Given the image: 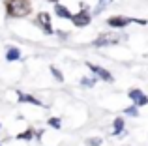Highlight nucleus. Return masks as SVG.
<instances>
[{"mask_svg":"<svg viewBox=\"0 0 148 146\" xmlns=\"http://www.w3.org/2000/svg\"><path fill=\"white\" fill-rule=\"evenodd\" d=\"M54 13H56L60 19H68V21H71V11H69L66 6H62V4H54Z\"/></svg>","mask_w":148,"mask_h":146,"instance_id":"obj_9","label":"nucleus"},{"mask_svg":"<svg viewBox=\"0 0 148 146\" xmlns=\"http://www.w3.org/2000/svg\"><path fill=\"white\" fill-rule=\"evenodd\" d=\"M49 126H51L53 129H60L62 120H60V118H49Z\"/></svg>","mask_w":148,"mask_h":146,"instance_id":"obj_15","label":"nucleus"},{"mask_svg":"<svg viewBox=\"0 0 148 146\" xmlns=\"http://www.w3.org/2000/svg\"><path fill=\"white\" fill-rule=\"evenodd\" d=\"M19 58H21V49L15 47V45H8L6 47V60L8 62H15Z\"/></svg>","mask_w":148,"mask_h":146,"instance_id":"obj_8","label":"nucleus"},{"mask_svg":"<svg viewBox=\"0 0 148 146\" xmlns=\"http://www.w3.org/2000/svg\"><path fill=\"white\" fill-rule=\"evenodd\" d=\"M124 113H126V114H130V116H139V109H137V107H127V109H124Z\"/></svg>","mask_w":148,"mask_h":146,"instance_id":"obj_17","label":"nucleus"},{"mask_svg":"<svg viewBox=\"0 0 148 146\" xmlns=\"http://www.w3.org/2000/svg\"><path fill=\"white\" fill-rule=\"evenodd\" d=\"M131 23H139V25H146L145 19H133V17H124V15H112L107 19V25L112 28H124V26L131 25Z\"/></svg>","mask_w":148,"mask_h":146,"instance_id":"obj_2","label":"nucleus"},{"mask_svg":"<svg viewBox=\"0 0 148 146\" xmlns=\"http://www.w3.org/2000/svg\"><path fill=\"white\" fill-rule=\"evenodd\" d=\"M49 2H56V4H58V0H49Z\"/></svg>","mask_w":148,"mask_h":146,"instance_id":"obj_19","label":"nucleus"},{"mask_svg":"<svg viewBox=\"0 0 148 146\" xmlns=\"http://www.w3.org/2000/svg\"><path fill=\"white\" fill-rule=\"evenodd\" d=\"M109 4H112V0H99V6L96 8V13H101V10H105Z\"/></svg>","mask_w":148,"mask_h":146,"instance_id":"obj_16","label":"nucleus"},{"mask_svg":"<svg viewBox=\"0 0 148 146\" xmlns=\"http://www.w3.org/2000/svg\"><path fill=\"white\" fill-rule=\"evenodd\" d=\"M101 143H103V141L98 139V137H92V139H88V141H86V144H88V146H99Z\"/></svg>","mask_w":148,"mask_h":146,"instance_id":"obj_18","label":"nucleus"},{"mask_svg":"<svg viewBox=\"0 0 148 146\" xmlns=\"http://www.w3.org/2000/svg\"><path fill=\"white\" fill-rule=\"evenodd\" d=\"M124 124H126V122L122 120V118H114V122H112V126H114V129H112V135H120V133L124 131Z\"/></svg>","mask_w":148,"mask_h":146,"instance_id":"obj_11","label":"nucleus"},{"mask_svg":"<svg viewBox=\"0 0 148 146\" xmlns=\"http://www.w3.org/2000/svg\"><path fill=\"white\" fill-rule=\"evenodd\" d=\"M127 98L133 101V105H135V107L148 105V96H146L143 90H139V88H131V90L127 92Z\"/></svg>","mask_w":148,"mask_h":146,"instance_id":"obj_5","label":"nucleus"},{"mask_svg":"<svg viewBox=\"0 0 148 146\" xmlns=\"http://www.w3.org/2000/svg\"><path fill=\"white\" fill-rule=\"evenodd\" d=\"M36 25L43 30L45 34H53V26H51V15L47 11H40L38 13V19H36Z\"/></svg>","mask_w":148,"mask_h":146,"instance_id":"obj_6","label":"nucleus"},{"mask_svg":"<svg viewBox=\"0 0 148 146\" xmlns=\"http://www.w3.org/2000/svg\"><path fill=\"white\" fill-rule=\"evenodd\" d=\"M4 6H6V13L15 19L28 17L32 13V2L30 0H6Z\"/></svg>","mask_w":148,"mask_h":146,"instance_id":"obj_1","label":"nucleus"},{"mask_svg":"<svg viewBox=\"0 0 148 146\" xmlns=\"http://www.w3.org/2000/svg\"><path fill=\"white\" fill-rule=\"evenodd\" d=\"M32 135H34L32 129H28V131H25V133H19L15 139H17V141H30V139H32Z\"/></svg>","mask_w":148,"mask_h":146,"instance_id":"obj_13","label":"nucleus"},{"mask_svg":"<svg viewBox=\"0 0 148 146\" xmlns=\"http://www.w3.org/2000/svg\"><path fill=\"white\" fill-rule=\"evenodd\" d=\"M51 73H53V77L58 81V83H64V75H62V71H60V70H56L54 66H51Z\"/></svg>","mask_w":148,"mask_h":146,"instance_id":"obj_12","label":"nucleus"},{"mask_svg":"<svg viewBox=\"0 0 148 146\" xmlns=\"http://www.w3.org/2000/svg\"><path fill=\"white\" fill-rule=\"evenodd\" d=\"M17 94H19V101H21V103H32V105H38V107H41V105H43V103H41L38 98H34V96L23 94V92H17Z\"/></svg>","mask_w":148,"mask_h":146,"instance_id":"obj_10","label":"nucleus"},{"mask_svg":"<svg viewBox=\"0 0 148 146\" xmlns=\"http://www.w3.org/2000/svg\"><path fill=\"white\" fill-rule=\"evenodd\" d=\"M118 41H120L118 34L105 32V34H99V36L94 40V45H96V47H107V45H116Z\"/></svg>","mask_w":148,"mask_h":146,"instance_id":"obj_3","label":"nucleus"},{"mask_svg":"<svg viewBox=\"0 0 148 146\" xmlns=\"http://www.w3.org/2000/svg\"><path fill=\"white\" fill-rule=\"evenodd\" d=\"M81 84L83 86H94L96 79H92V77H81Z\"/></svg>","mask_w":148,"mask_h":146,"instance_id":"obj_14","label":"nucleus"},{"mask_svg":"<svg viewBox=\"0 0 148 146\" xmlns=\"http://www.w3.org/2000/svg\"><path fill=\"white\" fill-rule=\"evenodd\" d=\"M86 66H88V70H92V71L96 73V75L99 77V79H103L105 83H112V81H114L112 73H111V71H107L105 68H101V66H96V64H90V62H88Z\"/></svg>","mask_w":148,"mask_h":146,"instance_id":"obj_7","label":"nucleus"},{"mask_svg":"<svg viewBox=\"0 0 148 146\" xmlns=\"http://www.w3.org/2000/svg\"><path fill=\"white\" fill-rule=\"evenodd\" d=\"M90 21H92L90 11H88L84 6H83V10H81L79 13L71 15V23H73L75 26H79V28H83V26H88V25H90Z\"/></svg>","mask_w":148,"mask_h":146,"instance_id":"obj_4","label":"nucleus"}]
</instances>
